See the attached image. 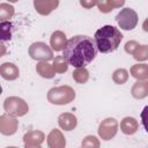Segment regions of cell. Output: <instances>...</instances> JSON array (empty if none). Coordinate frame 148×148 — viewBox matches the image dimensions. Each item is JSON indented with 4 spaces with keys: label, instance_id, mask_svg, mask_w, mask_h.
<instances>
[{
    "label": "cell",
    "instance_id": "cell-1",
    "mask_svg": "<svg viewBox=\"0 0 148 148\" xmlns=\"http://www.w3.org/2000/svg\"><path fill=\"white\" fill-rule=\"evenodd\" d=\"M97 54L95 40L86 35H76L68 39L64 50V57L75 68L86 67L89 65Z\"/></svg>",
    "mask_w": 148,
    "mask_h": 148
},
{
    "label": "cell",
    "instance_id": "cell-2",
    "mask_svg": "<svg viewBox=\"0 0 148 148\" xmlns=\"http://www.w3.org/2000/svg\"><path fill=\"white\" fill-rule=\"evenodd\" d=\"M123 34L120 30L113 25H103L95 32V44L97 51L101 53H110L118 49L121 39Z\"/></svg>",
    "mask_w": 148,
    "mask_h": 148
},
{
    "label": "cell",
    "instance_id": "cell-3",
    "mask_svg": "<svg viewBox=\"0 0 148 148\" xmlns=\"http://www.w3.org/2000/svg\"><path fill=\"white\" fill-rule=\"evenodd\" d=\"M75 90L69 86L53 87L47 92V101L54 105L69 104L75 98Z\"/></svg>",
    "mask_w": 148,
    "mask_h": 148
},
{
    "label": "cell",
    "instance_id": "cell-4",
    "mask_svg": "<svg viewBox=\"0 0 148 148\" xmlns=\"http://www.w3.org/2000/svg\"><path fill=\"white\" fill-rule=\"evenodd\" d=\"M3 110L6 111V113H8L13 117H23L28 113L29 106L24 99L17 97V96H10L5 99Z\"/></svg>",
    "mask_w": 148,
    "mask_h": 148
},
{
    "label": "cell",
    "instance_id": "cell-5",
    "mask_svg": "<svg viewBox=\"0 0 148 148\" xmlns=\"http://www.w3.org/2000/svg\"><path fill=\"white\" fill-rule=\"evenodd\" d=\"M138 14L132 8H123L116 16V21L123 30H133L138 24Z\"/></svg>",
    "mask_w": 148,
    "mask_h": 148
},
{
    "label": "cell",
    "instance_id": "cell-6",
    "mask_svg": "<svg viewBox=\"0 0 148 148\" xmlns=\"http://www.w3.org/2000/svg\"><path fill=\"white\" fill-rule=\"evenodd\" d=\"M29 56L34 60L38 61H49L54 59L53 58V52L52 49L46 45L43 42H35L29 46Z\"/></svg>",
    "mask_w": 148,
    "mask_h": 148
},
{
    "label": "cell",
    "instance_id": "cell-7",
    "mask_svg": "<svg viewBox=\"0 0 148 148\" xmlns=\"http://www.w3.org/2000/svg\"><path fill=\"white\" fill-rule=\"evenodd\" d=\"M118 121L117 119L110 117V118H105L104 120L101 121L99 126H98V135L102 140L108 141L111 140L116 136L117 132H118Z\"/></svg>",
    "mask_w": 148,
    "mask_h": 148
},
{
    "label": "cell",
    "instance_id": "cell-8",
    "mask_svg": "<svg viewBox=\"0 0 148 148\" xmlns=\"http://www.w3.org/2000/svg\"><path fill=\"white\" fill-rule=\"evenodd\" d=\"M18 127V120L16 117H13L8 113H5L0 117V132L3 135H13L16 133Z\"/></svg>",
    "mask_w": 148,
    "mask_h": 148
},
{
    "label": "cell",
    "instance_id": "cell-9",
    "mask_svg": "<svg viewBox=\"0 0 148 148\" xmlns=\"http://www.w3.org/2000/svg\"><path fill=\"white\" fill-rule=\"evenodd\" d=\"M58 6H59L58 0H35L34 1V7L36 12L44 16L51 14Z\"/></svg>",
    "mask_w": 148,
    "mask_h": 148
},
{
    "label": "cell",
    "instance_id": "cell-10",
    "mask_svg": "<svg viewBox=\"0 0 148 148\" xmlns=\"http://www.w3.org/2000/svg\"><path fill=\"white\" fill-rule=\"evenodd\" d=\"M46 141H47L49 148H65L66 147V139L64 134L61 133V131L57 128L52 130L49 133Z\"/></svg>",
    "mask_w": 148,
    "mask_h": 148
},
{
    "label": "cell",
    "instance_id": "cell-11",
    "mask_svg": "<svg viewBox=\"0 0 148 148\" xmlns=\"http://www.w3.org/2000/svg\"><path fill=\"white\" fill-rule=\"evenodd\" d=\"M0 75L5 80L13 81V80H16L20 76V69L13 62H3L0 66Z\"/></svg>",
    "mask_w": 148,
    "mask_h": 148
},
{
    "label": "cell",
    "instance_id": "cell-12",
    "mask_svg": "<svg viewBox=\"0 0 148 148\" xmlns=\"http://www.w3.org/2000/svg\"><path fill=\"white\" fill-rule=\"evenodd\" d=\"M58 124L64 131H73L77 125V119L73 113L64 112L58 117Z\"/></svg>",
    "mask_w": 148,
    "mask_h": 148
},
{
    "label": "cell",
    "instance_id": "cell-13",
    "mask_svg": "<svg viewBox=\"0 0 148 148\" xmlns=\"http://www.w3.org/2000/svg\"><path fill=\"white\" fill-rule=\"evenodd\" d=\"M67 38H66V35L60 31V30H57L54 31L52 35H51V38H50V45L52 47V50L59 52V51H64L66 45H67Z\"/></svg>",
    "mask_w": 148,
    "mask_h": 148
},
{
    "label": "cell",
    "instance_id": "cell-14",
    "mask_svg": "<svg viewBox=\"0 0 148 148\" xmlns=\"http://www.w3.org/2000/svg\"><path fill=\"white\" fill-rule=\"evenodd\" d=\"M131 94L136 99H142L148 96V80L136 81L131 89Z\"/></svg>",
    "mask_w": 148,
    "mask_h": 148
},
{
    "label": "cell",
    "instance_id": "cell-15",
    "mask_svg": "<svg viewBox=\"0 0 148 148\" xmlns=\"http://www.w3.org/2000/svg\"><path fill=\"white\" fill-rule=\"evenodd\" d=\"M138 128H139V124H138L136 119L133 117H125L120 121V130L126 135H132V134L136 133Z\"/></svg>",
    "mask_w": 148,
    "mask_h": 148
},
{
    "label": "cell",
    "instance_id": "cell-16",
    "mask_svg": "<svg viewBox=\"0 0 148 148\" xmlns=\"http://www.w3.org/2000/svg\"><path fill=\"white\" fill-rule=\"evenodd\" d=\"M131 75L138 81L148 80V65L147 64H135L131 67Z\"/></svg>",
    "mask_w": 148,
    "mask_h": 148
},
{
    "label": "cell",
    "instance_id": "cell-17",
    "mask_svg": "<svg viewBox=\"0 0 148 148\" xmlns=\"http://www.w3.org/2000/svg\"><path fill=\"white\" fill-rule=\"evenodd\" d=\"M36 72L44 79H52L56 75V72L53 69V66L49 64L47 61H40L36 65Z\"/></svg>",
    "mask_w": 148,
    "mask_h": 148
},
{
    "label": "cell",
    "instance_id": "cell-18",
    "mask_svg": "<svg viewBox=\"0 0 148 148\" xmlns=\"http://www.w3.org/2000/svg\"><path fill=\"white\" fill-rule=\"evenodd\" d=\"M125 5V1H113V0H102L97 1V7L102 13H110L112 9L121 7Z\"/></svg>",
    "mask_w": 148,
    "mask_h": 148
},
{
    "label": "cell",
    "instance_id": "cell-19",
    "mask_svg": "<svg viewBox=\"0 0 148 148\" xmlns=\"http://www.w3.org/2000/svg\"><path fill=\"white\" fill-rule=\"evenodd\" d=\"M45 140V134L42 131H29L24 134L23 141L24 143H42Z\"/></svg>",
    "mask_w": 148,
    "mask_h": 148
},
{
    "label": "cell",
    "instance_id": "cell-20",
    "mask_svg": "<svg viewBox=\"0 0 148 148\" xmlns=\"http://www.w3.org/2000/svg\"><path fill=\"white\" fill-rule=\"evenodd\" d=\"M68 61L66 60V58L64 56H58L53 59V62H52V66H53V69L56 73L58 74H61V73H65L67 72L68 69Z\"/></svg>",
    "mask_w": 148,
    "mask_h": 148
},
{
    "label": "cell",
    "instance_id": "cell-21",
    "mask_svg": "<svg viewBox=\"0 0 148 148\" xmlns=\"http://www.w3.org/2000/svg\"><path fill=\"white\" fill-rule=\"evenodd\" d=\"M14 7L9 3H6V2H2L0 3V20L1 22H6V21H9V18H12L14 16Z\"/></svg>",
    "mask_w": 148,
    "mask_h": 148
},
{
    "label": "cell",
    "instance_id": "cell-22",
    "mask_svg": "<svg viewBox=\"0 0 148 148\" xmlns=\"http://www.w3.org/2000/svg\"><path fill=\"white\" fill-rule=\"evenodd\" d=\"M72 76H73V79H74L75 82H77L80 84H83V83H86L89 80V72H88V69L86 67L76 68L72 73Z\"/></svg>",
    "mask_w": 148,
    "mask_h": 148
},
{
    "label": "cell",
    "instance_id": "cell-23",
    "mask_svg": "<svg viewBox=\"0 0 148 148\" xmlns=\"http://www.w3.org/2000/svg\"><path fill=\"white\" fill-rule=\"evenodd\" d=\"M112 80L117 84H124L128 80V72L125 68H117L112 74Z\"/></svg>",
    "mask_w": 148,
    "mask_h": 148
},
{
    "label": "cell",
    "instance_id": "cell-24",
    "mask_svg": "<svg viewBox=\"0 0 148 148\" xmlns=\"http://www.w3.org/2000/svg\"><path fill=\"white\" fill-rule=\"evenodd\" d=\"M101 142L95 135H87L82 140V148H99Z\"/></svg>",
    "mask_w": 148,
    "mask_h": 148
},
{
    "label": "cell",
    "instance_id": "cell-25",
    "mask_svg": "<svg viewBox=\"0 0 148 148\" xmlns=\"http://www.w3.org/2000/svg\"><path fill=\"white\" fill-rule=\"evenodd\" d=\"M12 23L9 21L1 22L0 28H1V40H9L12 38Z\"/></svg>",
    "mask_w": 148,
    "mask_h": 148
},
{
    "label": "cell",
    "instance_id": "cell-26",
    "mask_svg": "<svg viewBox=\"0 0 148 148\" xmlns=\"http://www.w3.org/2000/svg\"><path fill=\"white\" fill-rule=\"evenodd\" d=\"M133 58L136 61H146L148 60V45H140L133 54Z\"/></svg>",
    "mask_w": 148,
    "mask_h": 148
},
{
    "label": "cell",
    "instance_id": "cell-27",
    "mask_svg": "<svg viewBox=\"0 0 148 148\" xmlns=\"http://www.w3.org/2000/svg\"><path fill=\"white\" fill-rule=\"evenodd\" d=\"M140 46V44L138 43V42H135V40H128V42H126V44H125V51H126V53H128V54H134V52L136 51V49Z\"/></svg>",
    "mask_w": 148,
    "mask_h": 148
},
{
    "label": "cell",
    "instance_id": "cell-28",
    "mask_svg": "<svg viewBox=\"0 0 148 148\" xmlns=\"http://www.w3.org/2000/svg\"><path fill=\"white\" fill-rule=\"evenodd\" d=\"M141 123H142L146 132L148 133V105H146L143 108V110L141 111Z\"/></svg>",
    "mask_w": 148,
    "mask_h": 148
},
{
    "label": "cell",
    "instance_id": "cell-29",
    "mask_svg": "<svg viewBox=\"0 0 148 148\" xmlns=\"http://www.w3.org/2000/svg\"><path fill=\"white\" fill-rule=\"evenodd\" d=\"M80 5L87 9L94 7V6H97V1H87V0H81L80 1Z\"/></svg>",
    "mask_w": 148,
    "mask_h": 148
},
{
    "label": "cell",
    "instance_id": "cell-30",
    "mask_svg": "<svg viewBox=\"0 0 148 148\" xmlns=\"http://www.w3.org/2000/svg\"><path fill=\"white\" fill-rule=\"evenodd\" d=\"M24 148H42L39 143H24Z\"/></svg>",
    "mask_w": 148,
    "mask_h": 148
},
{
    "label": "cell",
    "instance_id": "cell-31",
    "mask_svg": "<svg viewBox=\"0 0 148 148\" xmlns=\"http://www.w3.org/2000/svg\"><path fill=\"white\" fill-rule=\"evenodd\" d=\"M142 29H143V31L148 32V17L143 21V23H142Z\"/></svg>",
    "mask_w": 148,
    "mask_h": 148
},
{
    "label": "cell",
    "instance_id": "cell-32",
    "mask_svg": "<svg viewBox=\"0 0 148 148\" xmlns=\"http://www.w3.org/2000/svg\"><path fill=\"white\" fill-rule=\"evenodd\" d=\"M7 148H17V147H7Z\"/></svg>",
    "mask_w": 148,
    "mask_h": 148
}]
</instances>
